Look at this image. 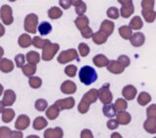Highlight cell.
Wrapping results in <instances>:
<instances>
[{"mask_svg": "<svg viewBox=\"0 0 156 138\" xmlns=\"http://www.w3.org/2000/svg\"><path fill=\"white\" fill-rule=\"evenodd\" d=\"M27 138H40V137L37 136V135H29V136H27Z\"/></svg>", "mask_w": 156, "mask_h": 138, "instance_id": "59", "label": "cell"}, {"mask_svg": "<svg viewBox=\"0 0 156 138\" xmlns=\"http://www.w3.org/2000/svg\"><path fill=\"white\" fill-rule=\"evenodd\" d=\"M60 50V45L57 43H51L47 45L42 51V60L45 61L52 60L54 57L57 55V53Z\"/></svg>", "mask_w": 156, "mask_h": 138, "instance_id": "6", "label": "cell"}, {"mask_svg": "<svg viewBox=\"0 0 156 138\" xmlns=\"http://www.w3.org/2000/svg\"><path fill=\"white\" fill-rule=\"evenodd\" d=\"M141 15H143V17L145 19V22H147L149 23L153 22L156 19V12L154 11V10H152V11H145V10H141Z\"/></svg>", "mask_w": 156, "mask_h": 138, "instance_id": "38", "label": "cell"}, {"mask_svg": "<svg viewBox=\"0 0 156 138\" xmlns=\"http://www.w3.org/2000/svg\"><path fill=\"white\" fill-rule=\"evenodd\" d=\"M65 73L66 74L68 77H71V78L75 77L76 76V73H77V67L75 65H73V64L67 65L65 68Z\"/></svg>", "mask_w": 156, "mask_h": 138, "instance_id": "44", "label": "cell"}, {"mask_svg": "<svg viewBox=\"0 0 156 138\" xmlns=\"http://www.w3.org/2000/svg\"><path fill=\"white\" fill-rule=\"evenodd\" d=\"M37 30L40 33V35H48L49 33L52 31V26L50 22H43L37 26Z\"/></svg>", "mask_w": 156, "mask_h": 138, "instance_id": "31", "label": "cell"}, {"mask_svg": "<svg viewBox=\"0 0 156 138\" xmlns=\"http://www.w3.org/2000/svg\"><path fill=\"white\" fill-rule=\"evenodd\" d=\"M3 56H4V49L2 47H0V60L3 57Z\"/></svg>", "mask_w": 156, "mask_h": 138, "instance_id": "56", "label": "cell"}, {"mask_svg": "<svg viewBox=\"0 0 156 138\" xmlns=\"http://www.w3.org/2000/svg\"><path fill=\"white\" fill-rule=\"evenodd\" d=\"M76 58H78L77 51L75 49H68V50L61 52L57 60H58V62L61 63V64H66V63L74 60Z\"/></svg>", "mask_w": 156, "mask_h": 138, "instance_id": "5", "label": "cell"}, {"mask_svg": "<svg viewBox=\"0 0 156 138\" xmlns=\"http://www.w3.org/2000/svg\"><path fill=\"white\" fill-rule=\"evenodd\" d=\"M47 126H48L47 120L44 117H41V116L35 118L33 121V124H32L33 129L35 130H41L43 129H45Z\"/></svg>", "mask_w": 156, "mask_h": 138, "instance_id": "25", "label": "cell"}, {"mask_svg": "<svg viewBox=\"0 0 156 138\" xmlns=\"http://www.w3.org/2000/svg\"><path fill=\"white\" fill-rule=\"evenodd\" d=\"M0 18H1L5 26H10L14 22L13 10L11 6H9L7 4L2 5L1 8H0Z\"/></svg>", "mask_w": 156, "mask_h": 138, "instance_id": "8", "label": "cell"}, {"mask_svg": "<svg viewBox=\"0 0 156 138\" xmlns=\"http://www.w3.org/2000/svg\"><path fill=\"white\" fill-rule=\"evenodd\" d=\"M45 114L49 120H56L58 117V115H60V110H58V108L54 104L48 108Z\"/></svg>", "mask_w": 156, "mask_h": 138, "instance_id": "29", "label": "cell"}, {"mask_svg": "<svg viewBox=\"0 0 156 138\" xmlns=\"http://www.w3.org/2000/svg\"><path fill=\"white\" fill-rule=\"evenodd\" d=\"M71 5L75 7V13L78 16H83L87 11V5L81 0H71Z\"/></svg>", "mask_w": 156, "mask_h": 138, "instance_id": "19", "label": "cell"}, {"mask_svg": "<svg viewBox=\"0 0 156 138\" xmlns=\"http://www.w3.org/2000/svg\"><path fill=\"white\" fill-rule=\"evenodd\" d=\"M98 100V90L97 88H92L89 91H87L83 95L81 101L78 104V112L80 114H86L89 111L90 105L92 103H95Z\"/></svg>", "mask_w": 156, "mask_h": 138, "instance_id": "1", "label": "cell"}, {"mask_svg": "<svg viewBox=\"0 0 156 138\" xmlns=\"http://www.w3.org/2000/svg\"><path fill=\"white\" fill-rule=\"evenodd\" d=\"M128 26L132 29V30H133V29H135V30H139V29H140L144 26L143 19H141L140 17H139V16H135L130 21V23Z\"/></svg>", "mask_w": 156, "mask_h": 138, "instance_id": "30", "label": "cell"}, {"mask_svg": "<svg viewBox=\"0 0 156 138\" xmlns=\"http://www.w3.org/2000/svg\"><path fill=\"white\" fill-rule=\"evenodd\" d=\"M118 122H117L116 120L114 119H110L109 121H107L106 122V126H107V129H111V130H113V129H116L117 127H118Z\"/></svg>", "mask_w": 156, "mask_h": 138, "instance_id": "51", "label": "cell"}, {"mask_svg": "<svg viewBox=\"0 0 156 138\" xmlns=\"http://www.w3.org/2000/svg\"><path fill=\"white\" fill-rule=\"evenodd\" d=\"M106 68L109 72L113 73V74H121L125 70V68L117 60H110L108 64H107Z\"/></svg>", "mask_w": 156, "mask_h": 138, "instance_id": "17", "label": "cell"}, {"mask_svg": "<svg viewBox=\"0 0 156 138\" xmlns=\"http://www.w3.org/2000/svg\"><path fill=\"white\" fill-rule=\"evenodd\" d=\"M22 71H23L24 76L30 78V77H32L34 75V74H35V72H36V66L28 64V63H27V64H24L22 67Z\"/></svg>", "mask_w": 156, "mask_h": 138, "instance_id": "37", "label": "cell"}, {"mask_svg": "<svg viewBox=\"0 0 156 138\" xmlns=\"http://www.w3.org/2000/svg\"><path fill=\"white\" fill-rule=\"evenodd\" d=\"M110 85L108 83L105 84L100 90H98V98L101 100L102 104H110L113 99V95H112V92L109 90Z\"/></svg>", "mask_w": 156, "mask_h": 138, "instance_id": "3", "label": "cell"}, {"mask_svg": "<svg viewBox=\"0 0 156 138\" xmlns=\"http://www.w3.org/2000/svg\"><path fill=\"white\" fill-rule=\"evenodd\" d=\"M145 41V36L144 33L141 32H136L132 35L131 39H130V42L132 44V46L134 47H140L144 45V43Z\"/></svg>", "mask_w": 156, "mask_h": 138, "instance_id": "16", "label": "cell"}, {"mask_svg": "<svg viewBox=\"0 0 156 138\" xmlns=\"http://www.w3.org/2000/svg\"><path fill=\"white\" fill-rule=\"evenodd\" d=\"M54 104L58 108V110H69L74 107L75 100L73 97H67V98H63V99L57 100Z\"/></svg>", "mask_w": 156, "mask_h": 138, "instance_id": "9", "label": "cell"}, {"mask_svg": "<svg viewBox=\"0 0 156 138\" xmlns=\"http://www.w3.org/2000/svg\"><path fill=\"white\" fill-rule=\"evenodd\" d=\"M147 119H156V104H151L146 110Z\"/></svg>", "mask_w": 156, "mask_h": 138, "instance_id": "47", "label": "cell"}, {"mask_svg": "<svg viewBox=\"0 0 156 138\" xmlns=\"http://www.w3.org/2000/svg\"><path fill=\"white\" fill-rule=\"evenodd\" d=\"M93 62H94V64L98 67H105L109 63V60L105 55L99 53V55L94 57V58H93Z\"/></svg>", "mask_w": 156, "mask_h": 138, "instance_id": "22", "label": "cell"}, {"mask_svg": "<svg viewBox=\"0 0 156 138\" xmlns=\"http://www.w3.org/2000/svg\"><path fill=\"white\" fill-rule=\"evenodd\" d=\"M14 62L8 58H1L0 60V71L4 73H9L14 70Z\"/></svg>", "mask_w": 156, "mask_h": 138, "instance_id": "20", "label": "cell"}, {"mask_svg": "<svg viewBox=\"0 0 156 138\" xmlns=\"http://www.w3.org/2000/svg\"><path fill=\"white\" fill-rule=\"evenodd\" d=\"M38 26V16L36 14H28L24 19V29L28 33L35 34Z\"/></svg>", "mask_w": 156, "mask_h": 138, "instance_id": "4", "label": "cell"}, {"mask_svg": "<svg viewBox=\"0 0 156 138\" xmlns=\"http://www.w3.org/2000/svg\"><path fill=\"white\" fill-rule=\"evenodd\" d=\"M131 120H132V117H131V115L129 114L128 112L121 111V112L117 113L116 121H117V122H118V125H122V126L129 125Z\"/></svg>", "mask_w": 156, "mask_h": 138, "instance_id": "18", "label": "cell"}, {"mask_svg": "<svg viewBox=\"0 0 156 138\" xmlns=\"http://www.w3.org/2000/svg\"><path fill=\"white\" fill-rule=\"evenodd\" d=\"M12 130L7 126L0 127V138H12L11 137Z\"/></svg>", "mask_w": 156, "mask_h": 138, "instance_id": "49", "label": "cell"}, {"mask_svg": "<svg viewBox=\"0 0 156 138\" xmlns=\"http://www.w3.org/2000/svg\"><path fill=\"white\" fill-rule=\"evenodd\" d=\"M31 40H32L31 41V45H33L37 49H42V50L47 45L51 44L50 40H48V39H42L41 37H39V36H34Z\"/></svg>", "mask_w": 156, "mask_h": 138, "instance_id": "21", "label": "cell"}, {"mask_svg": "<svg viewBox=\"0 0 156 138\" xmlns=\"http://www.w3.org/2000/svg\"><path fill=\"white\" fill-rule=\"evenodd\" d=\"M144 129L150 134L156 133V119H146L144 122Z\"/></svg>", "mask_w": 156, "mask_h": 138, "instance_id": "26", "label": "cell"}, {"mask_svg": "<svg viewBox=\"0 0 156 138\" xmlns=\"http://www.w3.org/2000/svg\"><path fill=\"white\" fill-rule=\"evenodd\" d=\"M63 131L60 126L53 127V129H47L44 131V138H62Z\"/></svg>", "mask_w": 156, "mask_h": 138, "instance_id": "14", "label": "cell"}, {"mask_svg": "<svg viewBox=\"0 0 156 138\" xmlns=\"http://www.w3.org/2000/svg\"><path fill=\"white\" fill-rule=\"evenodd\" d=\"M89 22H90L89 19H88V17H86L85 15H83V16H78L74 21L75 26L79 30H81L82 28H84L86 26H89Z\"/></svg>", "mask_w": 156, "mask_h": 138, "instance_id": "27", "label": "cell"}, {"mask_svg": "<svg viewBox=\"0 0 156 138\" xmlns=\"http://www.w3.org/2000/svg\"><path fill=\"white\" fill-rule=\"evenodd\" d=\"M62 13L63 12H62V10L61 8L54 6V7H51L50 9H49L48 17L50 19H60L62 16Z\"/></svg>", "mask_w": 156, "mask_h": 138, "instance_id": "32", "label": "cell"}, {"mask_svg": "<svg viewBox=\"0 0 156 138\" xmlns=\"http://www.w3.org/2000/svg\"><path fill=\"white\" fill-rule=\"evenodd\" d=\"M110 138H123L121 136L120 133H118V132H113L111 135H110Z\"/></svg>", "mask_w": 156, "mask_h": 138, "instance_id": "54", "label": "cell"}, {"mask_svg": "<svg viewBox=\"0 0 156 138\" xmlns=\"http://www.w3.org/2000/svg\"><path fill=\"white\" fill-rule=\"evenodd\" d=\"M106 15H107V17H108L109 19H117L120 16L119 10L117 9L116 7H110V8L107 9Z\"/></svg>", "mask_w": 156, "mask_h": 138, "instance_id": "43", "label": "cell"}, {"mask_svg": "<svg viewBox=\"0 0 156 138\" xmlns=\"http://www.w3.org/2000/svg\"><path fill=\"white\" fill-rule=\"evenodd\" d=\"M28 85L30 86L32 88H39L42 86V80L41 78H39L37 76H32L29 78L28 80Z\"/></svg>", "mask_w": 156, "mask_h": 138, "instance_id": "40", "label": "cell"}, {"mask_svg": "<svg viewBox=\"0 0 156 138\" xmlns=\"http://www.w3.org/2000/svg\"><path fill=\"white\" fill-rule=\"evenodd\" d=\"M114 26H115L113 22L109 21V19H105L100 26V31L104 32L107 36H110L114 31Z\"/></svg>", "mask_w": 156, "mask_h": 138, "instance_id": "15", "label": "cell"}, {"mask_svg": "<svg viewBox=\"0 0 156 138\" xmlns=\"http://www.w3.org/2000/svg\"><path fill=\"white\" fill-rule=\"evenodd\" d=\"M58 3H60V5L62 7V9H65V10H67L71 6V0H60Z\"/></svg>", "mask_w": 156, "mask_h": 138, "instance_id": "53", "label": "cell"}, {"mask_svg": "<svg viewBox=\"0 0 156 138\" xmlns=\"http://www.w3.org/2000/svg\"><path fill=\"white\" fill-rule=\"evenodd\" d=\"M154 1L153 0H143L141 1V8L145 11H152L154 8Z\"/></svg>", "mask_w": 156, "mask_h": 138, "instance_id": "45", "label": "cell"}, {"mask_svg": "<svg viewBox=\"0 0 156 138\" xmlns=\"http://www.w3.org/2000/svg\"><path fill=\"white\" fill-rule=\"evenodd\" d=\"M31 37L28 35L27 33H23L22 34L21 36L19 37V40H18V43H19V46L21 48H28L29 46H31Z\"/></svg>", "mask_w": 156, "mask_h": 138, "instance_id": "28", "label": "cell"}, {"mask_svg": "<svg viewBox=\"0 0 156 138\" xmlns=\"http://www.w3.org/2000/svg\"><path fill=\"white\" fill-rule=\"evenodd\" d=\"M80 138H94V135H93L92 131L88 129H85L81 131L80 133Z\"/></svg>", "mask_w": 156, "mask_h": 138, "instance_id": "52", "label": "cell"}, {"mask_svg": "<svg viewBox=\"0 0 156 138\" xmlns=\"http://www.w3.org/2000/svg\"><path fill=\"white\" fill-rule=\"evenodd\" d=\"M3 91H4V87L1 85V84H0V95H2V93H3Z\"/></svg>", "mask_w": 156, "mask_h": 138, "instance_id": "58", "label": "cell"}, {"mask_svg": "<svg viewBox=\"0 0 156 138\" xmlns=\"http://www.w3.org/2000/svg\"><path fill=\"white\" fill-rule=\"evenodd\" d=\"M29 125H30V119H29V117L27 115H20L17 118L16 122H15V127H16L17 130L21 131L27 129L29 126Z\"/></svg>", "mask_w": 156, "mask_h": 138, "instance_id": "10", "label": "cell"}, {"mask_svg": "<svg viewBox=\"0 0 156 138\" xmlns=\"http://www.w3.org/2000/svg\"><path fill=\"white\" fill-rule=\"evenodd\" d=\"M78 51L82 57H85L90 53V47L86 43H80L78 46Z\"/></svg>", "mask_w": 156, "mask_h": 138, "instance_id": "42", "label": "cell"}, {"mask_svg": "<svg viewBox=\"0 0 156 138\" xmlns=\"http://www.w3.org/2000/svg\"><path fill=\"white\" fill-rule=\"evenodd\" d=\"M34 106H35V109L37 111L43 112V111H45L47 109L48 102H47V100L43 99V98H39V99H37L35 101V104H34Z\"/></svg>", "mask_w": 156, "mask_h": 138, "instance_id": "41", "label": "cell"}, {"mask_svg": "<svg viewBox=\"0 0 156 138\" xmlns=\"http://www.w3.org/2000/svg\"><path fill=\"white\" fill-rule=\"evenodd\" d=\"M136 93H138V91L133 85H127L122 90V95H123L125 100H133Z\"/></svg>", "mask_w": 156, "mask_h": 138, "instance_id": "12", "label": "cell"}, {"mask_svg": "<svg viewBox=\"0 0 156 138\" xmlns=\"http://www.w3.org/2000/svg\"><path fill=\"white\" fill-rule=\"evenodd\" d=\"M113 105H114V108H115L116 111L121 112V111H125L127 109V107H128V103H127V101L124 99V98H118Z\"/></svg>", "mask_w": 156, "mask_h": 138, "instance_id": "39", "label": "cell"}, {"mask_svg": "<svg viewBox=\"0 0 156 138\" xmlns=\"http://www.w3.org/2000/svg\"><path fill=\"white\" fill-rule=\"evenodd\" d=\"M24 57H26V60H27L28 64H31V65H36L41 60L40 55H39L37 52H33V51L28 52Z\"/></svg>", "mask_w": 156, "mask_h": 138, "instance_id": "23", "label": "cell"}, {"mask_svg": "<svg viewBox=\"0 0 156 138\" xmlns=\"http://www.w3.org/2000/svg\"><path fill=\"white\" fill-rule=\"evenodd\" d=\"M5 34V27L3 26V24L0 23V37H2Z\"/></svg>", "mask_w": 156, "mask_h": 138, "instance_id": "55", "label": "cell"}, {"mask_svg": "<svg viewBox=\"0 0 156 138\" xmlns=\"http://www.w3.org/2000/svg\"><path fill=\"white\" fill-rule=\"evenodd\" d=\"M102 113L106 118H113L116 116V110L114 108V105L110 103V104H106L102 107Z\"/></svg>", "mask_w": 156, "mask_h": 138, "instance_id": "33", "label": "cell"}, {"mask_svg": "<svg viewBox=\"0 0 156 138\" xmlns=\"http://www.w3.org/2000/svg\"><path fill=\"white\" fill-rule=\"evenodd\" d=\"M118 2L122 4L119 10V15L124 19L130 18L135 11L133 1H131V0H125V1L124 0H118Z\"/></svg>", "mask_w": 156, "mask_h": 138, "instance_id": "7", "label": "cell"}, {"mask_svg": "<svg viewBox=\"0 0 156 138\" xmlns=\"http://www.w3.org/2000/svg\"><path fill=\"white\" fill-rule=\"evenodd\" d=\"M79 79L82 84L86 86H90L91 84L97 81L98 74L92 66L85 65L79 70Z\"/></svg>", "mask_w": 156, "mask_h": 138, "instance_id": "2", "label": "cell"}, {"mask_svg": "<svg viewBox=\"0 0 156 138\" xmlns=\"http://www.w3.org/2000/svg\"><path fill=\"white\" fill-rule=\"evenodd\" d=\"M117 61H118L124 68L128 67V66L130 65V63H131L130 57H129L128 56H125V55H121V56H119V57H118V60H117Z\"/></svg>", "mask_w": 156, "mask_h": 138, "instance_id": "46", "label": "cell"}, {"mask_svg": "<svg viewBox=\"0 0 156 138\" xmlns=\"http://www.w3.org/2000/svg\"><path fill=\"white\" fill-rule=\"evenodd\" d=\"M80 32H81V35H82V37L83 38H86V39H90V38H92V36H93V30H92V28L91 27H89V26H86V27H84V28H82L81 30H80Z\"/></svg>", "mask_w": 156, "mask_h": 138, "instance_id": "50", "label": "cell"}, {"mask_svg": "<svg viewBox=\"0 0 156 138\" xmlns=\"http://www.w3.org/2000/svg\"><path fill=\"white\" fill-rule=\"evenodd\" d=\"M15 62H16L17 67L22 68L24 65V62H26V57L23 53H19L15 57Z\"/></svg>", "mask_w": 156, "mask_h": 138, "instance_id": "48", "label": "cell"}, {"mask_svg": "<svg viewBox=\"0 0 156 138\" xmlns=\"http://www.w3.org/2000/svg\"><path fill=\"white\" fill-rule=\"evenodd\" d=\"M119 34L125 40H130L132 35H133V30L128 26H122L119 27Z\"/></svg>", "mask_w": 156, "mask_h": 138, "instance_id": "35", "label": "cell"}, {"mask_svg": "<svg viewBox=\"0 0 156 138\" xmlns=\"http://www.w3.org/2000/svg\"><path fill=\"white\" fill-rule=\"evenodd\" d=\"M4 109H5V106L3 105L2 101H0V113H2Z\"/></svg>", "mask_w": 156, "mask_h": 138, "instance_id": "57", "label": "cell"}, {"mask_svg": "<svg viewBox=\"0 0 156 138\" xmlns=\"http://www.w3.org/2000/svg\"><path fill=\"white\" fill-rule=\"evenodd\" d=\"M150 101H151V96H150V95L148 92L141 91L139 95V96H138V103L141 106L147 105Z\"/></svg>", "mask_w": 156, "mask_h": 138, "instance_id": "36", "label": "cell"}, {"mask_svg": "<svg viewBox=\"0 0 156 138\" xmlns=\"http://www.w3.org/2000/svg\"><path fill=\"white\" fill-rule=\"evenodd\" d=\"M15 118V111L12 109V108H6L4 109L2 112V121L4 122H10L11 121H13V119Z\"/></svg>", "mask_w": 156, "mask_h": 138, "instance_id": "34", "label": "cell"}, {"mask_svg": "<svg viewBox=\"0 0 156 138\" xmlns=\"http://www.w3.org/2000/svg\"><path fill=\"white\" fill-rule=\"evenodd\" d=\"M16 98H17V95L15 91L13 90H6L4 91V95H3V99L1 100L3 105L5 107H9V106H12L15 101H16Z\"/></svg>", "mask_w": 156, "mask_h": 138, "instance_id": "11", "label": "cell"}, {"mask_svg": "<svg viewBox=\"0 0 156 138\" xmlns=\"http://www.w3.org/2000/svg\"><path fill=\"white\" fill-rule=\"evenodd\" d=\"M76 90H77L76 84L70 80L65 81L61 86V91L65 95H73V93L76 92Z\"/></svg>", "mask_w": 156, "mask_h": 138, "instance_id": "13", "label": "cell"}, {"mask_svg": "<svg viewBox=\"0 0 156 138\" xmlns=\"http://www.w3.org/2000/svg\"><path fill=\"white\" fill-rule=\"evenodd\" d=\"M107 38H108V36L100 30L93 33V36H92L93 42L97 44V45H102V44H105L107 41Z\"/></svg>", "mask_w": 156, "mask_h": 138, "instance_id": "24", "label": "cell"}]
</instances>
